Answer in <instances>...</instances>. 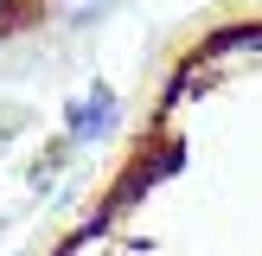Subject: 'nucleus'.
Masks as SVG:
<instances>
[{"label":"nucleus","instance_id":"f03ea898","mask_svg":"<svg viewBox=\"0 0 262 256\" xmlns=\"http://www.w3.org/2000/svg\"><path fill=\"white\" fill-rule=\"evenodd\" d=\"M51 7H58V0H0V45H7V38H19V32H32Z\"/></svg>","mask_w":262,"mask_h":256},{"label":"nucleus","instance_id":"f257e3e1","mask_svg":"<svg viewBox=\"0 0 262 256\" xmlns=\"http://www.w3.org/2000/svg\"><path fill=\"white\" fill-rule=\"evenodd\" d=\"M115 115H122V102H115L109 90H90V102L71 109V135H77V141H102V135L115 128Z\"/></svg>","mask_w":262,"mask_h":256}]
</instances>
